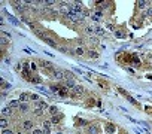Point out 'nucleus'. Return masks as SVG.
<instances>
[{
  "label": "nucleus",
  "instance_id": "f257e3e1",
  "mask_svg": "<svg viewBox=\"0 0 152 134\" xmlns=\"http://www.w3.org/2000/svg\"><path fill=\"white\" fill-rule=\"evenodd\" d=\"M82 92H84L82 85H76L73 89H70V94H72V95H79V94H82Z\"/></svg>",
  "mask_w": 152,
  "mask_h": 134
},
{
  "label": "nucleus",
  "instance_id": "f03ea898",
  "mask_svg": "<svg viewBox=\"0 0 152 134\" xmlns=\"http://www.w3.org/2000/svg\"><path fill=\"white\" fill-rule=\"evenodd\" d=\"M88 131H89V134H98L100 133V128H98L97 124H93V125L88 127Z\"/></svg>",
  "mask_w": 152,
  "mask_h": 134
},
{
  "label": "nucleus",
  "instance_id": "7ed1b4c3",
  "mask_svg": "<svg viewBox=\"0 0 152 134\" xmlns=\"http://www.w3.org/2000/svg\"><path fill=\"white\" fill-rule=\"evenodd\" d=\"M51 121H45L43 122V134H49L51 133Z\"/></svg>",
  "mask_w": 152,
  "mask_h": 134
},
{
  "label": "nucleus",
  "instance_id": "20e7f679",
  "mask_svg": "<svg viewBox=\"0 0 152 134\" xmlns=\"http://www.w3.org/2000/svg\"><path fill=\"white\" fill-rule=\"evenodd\" d=\"M28 100H31V94H27V92H22V94L19 95V101H21V103H27Z\"/></svg>",
  "mask_w": 152,
  "mask_h": 134
},
{
  "label": "nucleus",
  "instance_id": "39448f33",
  "mask_svg": "<svg viewBox=\"0 0 152 134\" xmlns=\"http://www.w3.org/2000/svg\"><path fill=\"white\" fill-rule=\"evenodd\" d=\"M104 130H106V133L108 134H113L115 131H116V128H115V125L113 124H106V127H104Z\"/></svg>",
  "mask_w": 152,
  "mask_h": 134
},
{
  "label": "nucleus",
  "instance_id": "423d86ee",
  "mask_svg": "<svg viewBox=\"0 0 152 134\" xmlns=\"http://www.w3.org/2000/svg\"><path fill=\"white\" fill-rule=\"evenodd\" d=\"M36 107H39V109H49L48 103H46V101H42V100L36 101Z\"/></svg>",
  "mask_w": 152,
  "mask_h": 134
},
{
  "label": "nucleus",
  "instance_id": "0eeeda50",
  "mask_svg": "<svg viewBox=\"0 0 152 134\" xmlns=\"http://www.w3.org/2000/svg\"><path fill=\"white\" fill-rule=\"evenodd\" d=\"M9 39H11V33H6V31H3V33H2V45H5Z\"/></svg>",
  "mask_w": 152,
  "mask_h": 134
},
{
  "label": "nucleus",
  "instance_id": "6e6552de",
  "mask_svg": "<svg viewBox=\"0 0 152 134\" xmlns=\"http://www.w3.org/2000/svg\"><path fill=\"white\" fill-rule=\"evenodd\" d=\"M75 87H76V85H75V80H73V79H70V80H66V87H64V88H67L69 91H70V89H73Z\"/></svg>",
  "mask_w": 152,
  "mask_h": 134
},
{
  "label": "nucleus",
  "instance_id": "1a4fd4ad",
  "mask_svg": "<svg viewBox=\"0 0 152 134\" xmlns=\"http://www.w3.org/2000/svg\"><path fill=\"white\" fill-rule=\"evenodd\" d=\"M11 112H12V107H9V106H7V107H3V109H2V116L6 118L7 115H11Z\"/></svg>",
  "mask_w": 152,
  "mask_h": 134
},
{
  "label": "nucleus",
  "instance_id": "9d476101",
  "mask_svg": "<svg viewBox=\"0 0 152 134\" xmlns=\"http://www.w3.org/2000/svg\"><path fill=\"white\" fill-rule=\"evenodd\" d=\"M14 7L18 12H24V9H26V6L24 5H19V2H14Z\"/></svg>",
  "mask_w": 152,
  "mask_h": 134
},
{
  "label": "nucleus",
  "instance_id": "9b49d317",
  "mask_svg": "<svg viewBox=\"0 0 152 134\" xmlns=\"http://www.w3.org/2000/svg\"><path fill=\"white\" fill-rule=\"evenodd\" d=\"M52 76H54V78H57V79H64V72H61V70H55Z\"/></svg>",
  "mask_w": 152,
  "mask_h": 134
},
{
  "label": "nucleus",
  "instance_id": "f8f14e48",
  "mask_svg": "<svg viewBox=\"0 0 152 134\" xmlns=\"http://www.w3.org/2000/svg\"><path fill=\"white\" fill-rule=\"evenodd\" d=\"M22 127H24V130H31L33 128V121H24V124H22Z\"/></svg>",
  "mask_w": 152,
  "mask_h": 134
},
{
  "label": "nucleus",
  "instance_id": "ddd939ff",
  "mask_svg": "<svg viewBox=\"0 0 152 134\" xmlns=\"http://www.w3.org/2000/svg\"><path fill=\"white\" fill-rule=\"evenodd\" d=\"M6 17H7V19H9V21H11L12 24H15V25H19V21H18V19H16V18H14V17H12V15H9V14H7Z\"/></svg>",
  "mask_w": 152,
  "mask_h": 134
},
{
  "label": "nucleus",
  "instance_id": "4468645a",
  "mask_svg": "<svg viewBox=\"0 0 152 134\" xmlns=\"http://www.w3.org/2000/svg\"><path fill=\"white\" fill-rule=\"evenodd\" d=\"M43 42H45V43H48L49 46H54V48L57 46V43H55V42H54L52 39H49V37H45V39H43Z\"/></svg>",
  "mask_w": 152,
  "mask_h": 134
},
{
  "label": "nucleus",
  "instance_id": "2eb2a0df",
  "mask_svg": "<svg viewBox=\"0 0 152 134\" xmlns=\"http://www.w3.org/2000/svg\"><path fill=\"white\" fill-rule=\"evenodd\" d=\"M148 3H151V2H146V0H139V2H137V7L143 9V7H146Z\"/></svg>",
  "mask_w": 152,
  "mask_h": 134
},
{
  "label": "nucleus",
  "instance_id": "dca6fc26",
  "mask_svg": "<svg viewBox=\"0 0 152 134\" xmlns=\"http://www.w3.org/2000/svg\"><path fill=\"white\" fill-rule=\"evenodd\" d=\"M40 67H43V69H51L52 64L49 63V61H40Z\"/></svg>",
  "mask_w": 152,
  "mask_h": 134
},
{
  "label": "nucleus",
  "instance_id": "f3484780",
  "mask_svg": "<svg viewBox=\"0 0 152 134\" xmlns=\"http://www.w3.org/2000/svg\"><path fill=\"white\" fill-rule=\"evenodd\" d=\"M19 110L21 112H28V104L27 103H21L19 104Z\"/></svg>",
  "mask_w": 152,
  "mask_h": 134
},
{
  "label": "nucleus",
  "instance_id": "a211bd4d",
  "mask_svg": "<svg viewBox=\"0 0 152 134\" xmlns=\"http://www.w3.org/2000/svg\"><path fill=\"white\" fill-rule=\"evenodd\" d=\"M94 31H96L97 34H100V36H103V34H104V30H103L101 27H97V25L94 27Z\"/></svg>",
  "mask_w": 152,
  "mask_h": 134
},
{
  "label": "nucleus",
  "instance_id": "6ab92c4d",
  "mask_svg": "<svg viewBox=\"0 0 152 134\" xmlns=\"http://www.w3.org/2000/svg\"><path fill=\"white\" fill-rule=\"evenodd\" d=\"M57 112H58L57 106H51V107H49V113H51L52 116H55V115H57Z\"/></svg>",
  "mask_w": 152,
  "mask_h": 134
},
{
  "label": "nucleus",
  "instance_id": "aec40b11",
  "mask_svg": "<svg viewBox=\"0 0 152 134\" xmlns=\"http://www.w3.org/2000/svg\"><path fill=\"white\" fill-rule=\"evenodd\" d=\"M84 52H85V49H84L82 46H78L76 49H75V54H76V55H82Z\"/></svg>",
  "mask_w": 152,
  "mask_h": 134
},
{
  "label": "nucleus",
  "instance_id": "412c9836",
  "mask_svg": "<svg viewBox=\"0 0 152 134\" xmlns=\"http://www.w3.org/2000/svg\"><path fill=\"white\" fill-rule=\"evenodd\" d=\"M39 3H43L45 6H52L54 3H57L55 0H45V2H39Z\"/></svg>",
  "mask_w": 152,
  "mask_h": 134
},
{
  "label": "nucleus",
  "instance_id": "4be33fe9",
  "mask_svg": "<svg viewBox=\"0 0 152 134\" xmlns=\"http://www.w3.org/2000/svg\"><path fill=\"white\" fill-rule=\"evenodd\" d=\"M0 127H2L3 130H6V127H7V121H6V118H2V121H0Z\"/></svg>",
  "mask_w": 152,
  "mask_h": 134
},
{
  "label": "nucleus",
  "instance_id": "5701e85b",
  "mask_svg": "<svg viewBox=\"0 0 152 134\" xmlns=\"http://www.w3.org/2000/svg\"><path fill=\"white\" fill-rule=\"evenodd\" d=\"M64 79H66V80H70V79H73L72 72H64Z\"/></svg>",
  "mask_w": 152,
  "mask_h": 134
},
{
  "label": "nucleus",
  "instance_id": "b1692460",
  "mask_svg": "<svg viewBox=\"0 0 152 134\" xmlns=\"http://www.w3.org/2000/svg\"><path fill=\"white\" fill-rule=\"evenodd\" d=\"M88 55L91 57V58H98V54H97L96 51H93V49H91V51H88Z\"/></svg>",
  "mask_w": 152,
  "mask_h": 134
},
{
  "label": "nucleus",
  "instance_id": "393cba45",
  "mask_svg": "<svg viewBox=\"0 0 152 134\" xmlns=\"http://www.w3.org/2000/svg\"><path fill=\"white\" fill-rule=\"evenodd\" d=\"M31 82H34V83H40V82H42V79H40L39 76H31Z\"/></svg>",
  "mask_w": 152,
  "mask_h": 134
},
{
  "label": "nucleus",
  "instance_id": "a878e982",
  "mask_svg": "<svg viewBox=\"0 0 152 134\" xmlns=\"http://www.w3.org/2000/svg\"><path fill=\"white\" fill-rule=\"evenodd\" d=\"M115 36L119 37V39H124V33H122L121 30H115Z\"/></svg>",
  "mask_w": 152,
  "mask_h": 134
},
{
  "label": "nucleus",
  "instance_id": "bb28decb",
  "mask_svg": "<svg viewBox=\"0 0 152 134\" xmlns=\"http://www.w3.org/2000/svg\"><path fill=\"white\" fill-rule=\"evenodd\" d=\"M16 106H19V101L18 100H12L9 103V107H16Z\"/></svg>",
  "mask_w": 152,
  "mask_h": 134
},
{
  "label": "nucleus",
  "instance_id": "cd10ccee",
  "mask_svg": "<svg viewBox=\"0 0 152 134\" xmlns=\"http://www.w3.org/2000/svg\"><path fill=\"white\" fill-rule=\"evenodd\" d=\"M85 30H87V33H89V34H94V33H96V31H94V27H93V25H88L87 28H85Z\"/></svg>",
  "mask_w": 152,
  "mask_h": 134
},
{
  "label": "nucleus",
  "instance_id": "c85d7f7f",
  "mask_svg": "<svg viewBox=\"0 0 152 134\" xmlns=\"http://www.w3.org/2000/svg\"><path fill=\"white\" fill-rule=\"evenodd\" d=\"M2 85H3V87H2L3 89H7V88H11V83H6L5 80H2Z\"/></svg>",
  "mask_w": 152,
  "mask_h": 134
},
{
  "label": "nucleus",
  "instance_id": "c756f323",
  "mask_svg": "<svg viewBox=\"0 0 152 134\" xmlns=\"http://www.w3.org/2000/svg\"><path fill=\"white\" fill-rule=\"evenodd\" d=\"M31 100L33 101H39V95L37 94H31Z\"/></svg>",
  "mask_w": 152,
  "mask_h": 134
},
{
  "label": "nucleus",
  "instance_id": "7c9ffc66",
  "mask_svg": "<svg viewBox=\"0 0 152 134\" xmlns=\"http://www.w3.org/2000/svg\"><path fill=\"white\" fill-rule=\"evenodd\" d=\"M34 113H36V115H37V116H40V115H42V109L36 107V110H34Z\"/></svg>",
  "mask_w": 152,
  "mask_h": 134
},
{
  "label": "nucleus",
  "instance_id": "2f4dec72",
  "mask_svg": "<svg viewBox=\"0 0 152 134\" xmlns=\"http://www.w3.org/2000/svg\"><path fill=\"white\" fill-rule=\"evenodd\" d=\"M33 134H43V130H33Z\"/></svg>",
  "mask_w": 152,
  "mask_h": 134
},
{
  "label": "nucleus",
  "instance_id": "473e14b6",
  "mask_svg": "<svg viewBox=\"0 0 152 134\" xmlns=\"http://www.w3.org/2000/svg\"><path fill=\"white\" fill-rule=\"evenodd\" d=\"M58 121H60V118L54 116V118H52V121H51V122H52V124H58Z\"/></svg>",
  "mask_w": 152,
  "mask_h": 134
},
{
  "label": "nucleus",
  "instance_id": "72a5a7b5",
  "mask_svg": "<svg viewBox=\"0 0 152 134\" xmlns=\"http://www.w3.org/2000/svg\"><path fill=\"white\" fill-rule=\"evenodd\" d=\"M78 125H87V121H84V119H79V121H78Z\"/></svg>",
  "mask_w": 152,
  "mask_h": 134
},
{
  "label": "nucleus",
  "instance_id": "f704fd0d",
  "mask_svg": "<svg viewBox=\"0 0 152 134\" xmlns=\"http://www.w3.org/2000/svg\"><path fill=\"white\" fill-rule=\"evenodd\" d=\"M2 134H14V133H12L11 130H3V133H2Z\"/></svg>",
  "mask_w": 152,
  "mask_h": 134
},
{
  "label": "nucleus",
  "instance_id": "c9c22d12",
  "mask_svg": "<svg viewBox=\"0 0 152 134\" xmlns=\"http://www.w3.org/2000/svg\"><path fill=\"white\" fill-rule=\"evenodd\" d=\"M148 15H149V17H152V9H148V12H146Z\"/></svg>",
  "mask_w": 152,
  "mask_h": 134
},
{
  "label": "nucleus",
  "instance_id": "e433bc0d",
  "mask_svg": "<svg viewBox=\"0 0 152 134\" xmlns=\"http://www.w3.org/2000/svg\"><path fill=\"white\" fill-rule=\"evenodd\" d=\"M16 134H22V133H16Z\"/></svg>",
  "mask_w": 152,
  "mask_h": 134
}]
</instances>
